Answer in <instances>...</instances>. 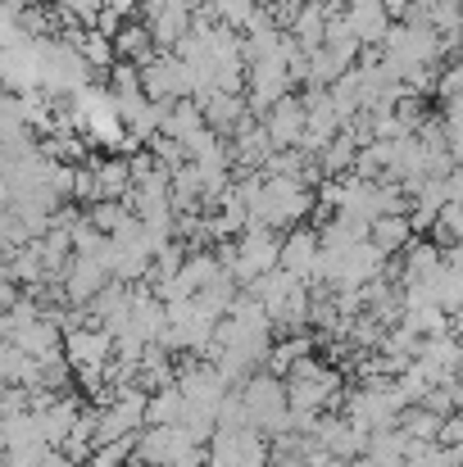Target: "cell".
<instances>
[{"mask_svg": "<svg viewBox=\"0 0 463 467\" xmlns=\"http://www.w3.org/2000/svg\"><path fill=\"white\" fill-rule=\"evenodd\" d=\"M359 150H363V146H359V137L345 128V132L322 150V155H313V159H318V168H322V177H327V182H341V177H350V172H354Z\"/></svg>", "mask_w": 463, "mask_h": 467, "instance_id": "5bb4252c", "label": "cell"}, {"mask_svg": "<svg viewBox=\"0 0 463 467\" xmlns=\"http://www.w3.org/2000/svg\"><path fill=\"white\" fill-rule=\"evenodd\" d=\"M405 467H455V459H450L446 445H414Z\"/></svg>", "mask_w": 463, "mask_h": 467, "instance_id": "44dd1931", "label": "cell"}, {"mask_svg": "<svg viewBox=\"0 0 463 467\" xmlns=\"http://www.w3.org/2000/svg\"><path fill=\"white\" fill-rule=\"evenodd\" d=\"M241 400H246V413H250V427L268 441L287 436L291 431V395H287V381L273 377V372H255L246 386H241Z\"/></svg>", "mask_w": 463, "mask_h": 467, "instance_id": "6da1fadb", "label": "cell"}, {"mask_svg": "<svg viewBox=\"0 0 463 467\" xmlns=\"http://www.w3.org/2000/svg\"><path fill=\"white\" fill-rule=\"evenodd\" d=\"M87 218H91V227H100L105 236H119L137 213H132L123 200H100V204H91V209H87Z\"/></svg>", "mask_w": 463, "mask_h": 467, "instance_id": "ac0fdd59", "label": "cell"}, {"mask_svg": "<svg viewBox=\"0 0 463 467\" xmlns=\"http://www.w3.org/2000/svg\"><path fill=\"white\" fill-rule=\"evenodd\" d=\"M82 413H87V400H82V395H59L46 413H37V418H41V436H46V445L59 450V445L73 436V427L82 422Z\"/></svg>", "mask_w": 463, "mask_h": 467, "instance_id": "8fae6325", "label": "cell"}, {"mask_svg": "<svg viewBox=\"0 0 463 467\" xmlns=\"http://www.w3.org/2000/svg\"><path fill=\"white\" fill-rule=\"evenodd\" d=\"M441 119H446L450 137H463V96H455V100H446V105H441Z\"/></svg>", "mask_w": 463, "mask_h": 467, "instance_id": "603a6c76", "label": "cell"}, {"mask_svg": "<svg viewBox=\"0 0 463 467\" xmlns=\"http://www.w3.org/2000/svg\"><path fill=\"white\" fill-rule=\"evenodd\" d=\"M105 9H114V14H123V18L132 23V18H142L146 0H105Z\"/></svg>", "mask_w": 463, "mask_h": 467, "instance_id": "cb8c5ba5", "label": "cell"}, {"mask_svg": "<svg viewBox=\"0 0 463 467\" xmlns=\"http://www.w3.org/2000/svg\"><path fill=\"white\" fill-rule=\"evenodd\" d=\"M441 427H446V418H441V413H432V409H423V404H414V409L400 418V431H405L414 445H437Z\"/></svg>", "mask_w": 463, "mask_h": 467, "instance_id": "e0dca14e", "label": "cell"}, {"mask_svg": "<svg viewBox=\"0 0 463 467\" xmlns=\"http://www.w3.org/2000/svg\"><path fill=\"white\" fill-rule=\"evenodd\" d=\"M437 445H446V450H455V445H463V409H459V413H450V418H446V427H441Z\"/></svg>", "mask_w": 463, "mask_h": 467, "instance_id": "7402d4cb", "label": "cell"}, {"mask_svg": "<svg viewBox=\"0 0 463 467\" xmlns=\"http://www.w3.org/2000/svg\"><path fill=\"white\" fill-rule=\"evenodd\" d=\"M55 9H64V14H73L82 27H96V18L105 14V0H50Z\"/></svg>", "mask_w": 463, "mask_h": 467, "instance_id": "ffe728a7", "label": "cell"}, {"mask_svg": "<svg viewBox=\"0 0 463 467\" xmlns=\"http://www.w3.org/2000/svg\"><path fill=\"white\" fill-rule=\"evenodd\" d=\"M91 172H96L100 200H128V191L137 186V177H132V159L128 155H96L91 159Z\"/></svg>", "mask_w": 463, "mask_h": 467, "instance_id": "7c38bea8", "label": "cell"}, {"mask_svg": "<svg viewBox=\"0 0 463 467\" xmlns=\"http://www.w3.org/2000/svg\"><path fill=\"white\" fill-rule=\"evenodd\" d=\"M318 259H322V232H318V227L287 232V241H282V273H291V277H300V282L313 286Z\"/></svg>", "mask_w": 463, "mask_h": 467, "instance_id": "9c48e42d", "label": "cell"}, {"mask_svg": "<svg viewBox=\"0 0 463 467\" xmlns=\"http://www.w3.org/2000/svg\"><path fill=\"white\" fill-rule=\"evenodd\" d=\"M78 50H82V59H87L96 73H105V78H110V68L119 64V46H114L105 32H96V27H87V32L78 36Z\"/></svg>", "mask_w": 463, "mask_h": 467, "instance_id": "2e32d148", "label": "cell"}, {"mask_svg": "<svg viewBox=\"0 0 463 467\" xmlns=\"http://www.w3.org/2000/svg\"><path fill=\"white\" fill-rule=\"evenodd\" d=\"M264 128H268V137H273L278 150H300V146H305V132H309L305 96H287V100H278V105L264 114Z\"/></svg>", "mask_w": 463, "mask_h": 467, "instance_id": "8992f818", "label": "cell"}, {"mask_svg": "<svg viewBox=\"0 0 463 467\" xmlns=\"http://www.w3.org/2000/svg\"><path fill=\"white\" fill-rule=\"evenodd\" d=\"M368 241H373V245H377V250H382L386 259H400V254H405V250H409V245L418 241V232H414L409 213H405V218H377V223H373V236H368Z\"/></svg>", "mask_w": 463, "mask_h": 467, "instance_id": "9a60e30c", "label": "cell"}, {"mask_svg": "<svg viewBox=\"0 0 463 467\" xmlns=\"http://www.w3.org/2000/svg\"><path fill=\"white\" fill-rule=\"evenodd\" d=\"M209 123H205V109L195 100H177V105H163V123H159V137H173V141H191L200 137Z\"/></svg>", "mask_w": 463, "mask_h": 467, "instance_id": "4fadbf2b", "label": "cell"}, {"mask_svg": "<svg viewBox=\"0 0 463 467\" xmlns=\"http://www.w3.org/2000/svg\"><path fill=\"white\" fill-rule=\"evenodd\" d=\"M64 358L73 363V372H96L114 363V336L105 327H78L64 331Z\"/></svg>", "mask_w": 463, "mask_h": 467, "instance_id": "3957f363", "label": "cell"}, {"mask_svg": "<svg viewBox=\"0 0 463 467\" xmlns=\"http://www.w3.org/2000/svg\"><path fill=\"white\" fill-rule=\"evenodd\" d=\"M191 450H195V441H191L186 427H146L137 436V463H151V467H173Z\"/></svg>", "mask_w": 463, "mask_h": 467, "instance_id": "5b68a950", "label": "cell"}, {"mask_svg": "<svg viewBox=\"0 0 463 467\" xmlns=\"http://www.w3.org/2000/svg\"><path fill=\"white\" fill-rule=\"evenodd\" d=\"M345 23H350V32L363 41V50H382L386 32L395 27L386 0H350V5H345Z\"/></svg>", "mask_w": 463, "mask_h": 467, "instance_id": "ba28073f", "label": "cell"}, {"mask_svg": "<svg viewBox=\"0 0 463 467\" xmlns=\"http://www.w3.org/2000/svg\"><path fill=\"white\" fill-rule=\"evenodd\" d=\"M195 105L205 109V123H209L223 141H232V137H237V128L250 119L246 96H227V91H195Z\"/></svg>", "mask_w": 463, "mask_h": 467, "instance_id": "30bf717a", "label": "cell"}, {"mask_svg": "<svg viewBox=\"0 0 463 467\" xmlns=\"http://www.w3.org/2000/svg\"><path fill=\"white\" fill-rule=\"evenodd\" d=\"M110 91H114L119 100H128V96H146L142 64H128V59H119V64L110 68Z\"/></svg>", "mask_w": 463, "mask_h": 467, "instance_id": "d6986e66", "label": "cell"}, {"mask_svg": "<svg viewBox=\"0 0 463 467\" xmlns=\"http://www.w3.org/2000/svg\"><path fill=\"white\" fill-rule=\"evenodd\" d=\"M177 386H182V395H186L195 409H218V404L232 395V381L218 372V363H205V358L186 363V368L177 372Z\"/></svg>", "mask_w": 463, "mask_h": 467, "instance_id": "277c9868", "label": "cell"}, {"mask_svg": "<svg viewBox=\"0 0 463 467\" xmlns=\"http://www.w3.org/2000/svg\"><path fill=\"white\" fill-rule=\"evenodd\" d=\"M110 282H114V273H110L100 259L73 254V264H68V273H64V300H68L73 309H87Z\"/></svg>", "mask_w": 463, "mask_h": 467, "instance_id": "52a82bcc", "label": "cell"}, {"mask_svg": "<svg viewBox=\"0 0 463 467\" xmlns=\"http://www.w3.org/2000/svg\"><path fill=\"white\" fill-rule=\"evenodd\" d=\"M455 400H459V409H463V372H459V381H455Z\"/></svg>", "mask_w": 463, "mask_h": 467, "instance_id": "d4e9b609", "label": "cell"}, {"mask_svg": "<svg viewBox=\"0 0 463 467\" xmlns=\"http://www.w3.org/2000/svg\"><path fill=\"white\" fill-rule=\"evenodd\" d=\"M142 82H146V96L154 105H177V100H195L200 91V78L195 68L182 59V55H154L151 64L142 68Z\"/></svg>", "mask_w": 463, "mask_h": 467, "instance_id": "7a4b0ae2", "label": "cell"}]
</instances>
